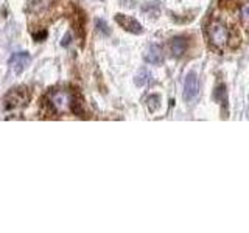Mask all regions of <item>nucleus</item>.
Wrapping results in <instances>:
<instances>
[{
	"instance_id": "20e7f679",
	"label": "nucleus",
	"mask_w": 249,
	"mask_h": 233,
	"mask_svg": "<svg viewBox=\"0 0 249 233\" xmlns=\"http://www.w3.org/2000/svg\"><path fill=\"white\" fill-rule=\"evenodd\" d=\"M115 22L119 23V25L122 28H124L126 31H129V33L132 34H140L143 31L142 25L136 20V19H132L129 17V16H124V14H117L115 16Z\"/></svg>"
},
{
	"instance_id": "f03ea898",
	"label": "nucleus",
	"mask_w": 249,
	"mask_h": 233,
	"mask_svg": "<svg viewBox=\"0 0 249 233\" xmlns=\"http://www.w3.org/2000/svg\"><path fill=\"white\" fill-rule=\"evenodd\" d=\"M206 36L209 39L210 45H213L215 49L223 50L224 47H233V31L231 27L226 25L221 20H212L206 28Z\"/></svg>"
},
{
	"instance_id": "0eeeda50",
	"label": "nucleus",
	"mask_w": 249,
	"mask_h": 233,
	"mask_svg": "<svg viewBox=\"0 0 249 233\" xmlns=\"http://www.w3.org/2000/svg\"><path fill=\"white\" fill-rule=\"evenodd\" d=\"M170 50L173 53V56H182L187 50V39L182 37V36H178L175 37L173 41L170 42Z\"/></svg>"
},
{
	"instance_id": "1a4fd4ad",
	"label": "nucleus",
	"mask_w": 249,
	"mask_h": 233,
	"mask_svg": "<svg viewBox=\"0 0 249 233\" xmlns=\"http://www.w3.org/2000/svg\"><path fill=\"white\" fill-rule=\"evenodd\" d=\"M240 16H241V20H243L246 25H249V0L240 6Z\"/></svg>"
},
{
	"instance_id": "7ed1b4c3",
	"label": "nucleus",
	"mask_w": 249,
	"mask_h": 233,
	"mask_svg": "<svg viewBox=\"0 0 249 233\" xmlns=\"http://www.w3.org/2000/svg\"><path fill=\"white\" fill-rule=\"evenodd\" d=\"M30 101V92L25 87H18V89H11L6 93L3 98V107L6 111L10 109H18L27 106Z\"/></svg>"
},
{
	"instance_id": "f257e3e1",
	"label": "nucleus",
	"mask_w": 249,
	"mask_h": 233,
	"mask_svg": "<svg viewBox=\"0 0 249 233\" xmlns=\"http://www.w3.org/2000/svg\"><path fill=\"white\" fill-rule=\"evenodd\" d=\"M50 107V111L54 114H62V112H73V114H81V103L78 101L76 97L67 90H54L49 93V97L45 98Z\"/></svg>"
},
{
	"instance_id": "6e6552de",
	"label": "nucleus",
	"mask_w": 249,
	"mask_h": 233,
	"mask_svg": "<svg viewBox=\"0 0 249 233\" xmlns=\"http://www.w3.org/2000/svg\"><path fill=\"white\" fill-rule=\"evenodd\" d=\"M145 61L150 62V64H160L163 61V53L162 49L158 45H151L148 51L145 53Z\"/></svg>"
},
{
	"instance_id": "423d86ee",
	"label": "nucleus",
	"mask_w": 249,
	"mask_h": 233,
	"mask_svg": "<svg viewBox=\"0 0 249 233\" xmlns=\"http://www.w3.org/2000/svg\"><path fill=\"white\" fill-rule=\"evenodd\" d=\"M198 89H199L198 78L193 72H190L185 76V81H184V98L187 101H192L195 97L198 95Z\"/></svg>"
},
{
	"instance_id": "9d476101",
	"label": "nucleus",
	"mask_w": 249,
	"mask_h": 233,
	"mask_svg": "<svg viewBox=\"0 0 249 233\" xmlns=\"http://www.w3.org/2000/svg\"><path fill=\"white\" fill-rule=\"evenodd\" d=\"M148 78H150V73H148L146 70H140V73L136 76L134 83H136L137 85H145V84L148 83Z\"/></svg>"
},
{
	"instance_id": "9b49d317",
	"label": "nucleus",
	"mask_w": 249,
	"mask_h": 233,
	"mask_svg": "<svg viewBox=\"0 0 249 233\" xmlns=\"http://www.w3.org/2000/svg\"><path fill=\"white\" fill-rule=\"evenodd\" d=\"M158 106H159V97L153 95V97L148 98V109H150L151 112H154L156 109H158Z\"/></svg>"
},
{
	"instance_id": "39448f33",
	"label": "nucleus",
	"mask_w": 249,
	"mask_h": 233,
	"mask_svg": "<svg viewBox=\"0 0 249 233\" xmlns=\"http://www.w3.org/2000/svg\"><path fill=\"white\" fill-rule=\"evenodd\" d=\"M30 64V54L27 51L16 53L10 59V67L16 75H20Z\"/></svg>"
},
{
	"instance_id": "f8f14e48",
	"label": "nucleus",
	"mask_w": 249,
	"mask_h": 233,
	"mask_svg": "<svg viewBox=\"0 0 249 233\" xmlns=\"http://www.w3.org/2000/svg\"><path fill=\"white\" fill-rule=\"evenodd\" d=\"M97 27H98V30L101 31V33H105V34H109V33H111V30H109V27L106 25V22H103L101 19L97 20Z\"/></svg>"
}]
</instances>
